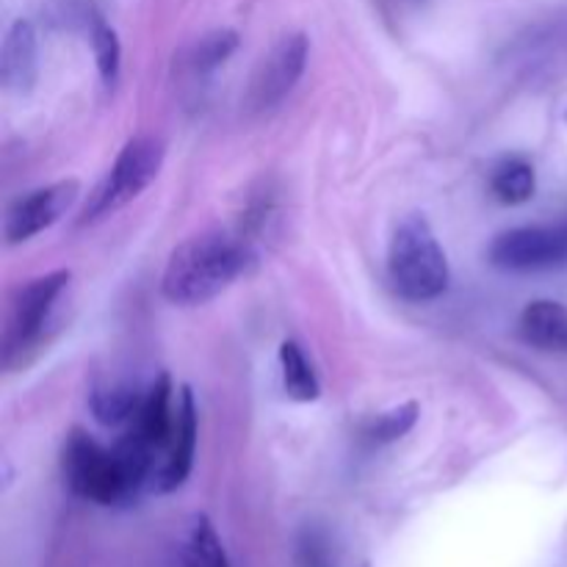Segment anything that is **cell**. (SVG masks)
Returning <instances> with one entry per match:
<instances>
[{
	"label": "cell",
	"instance_id": "obj_1",
	"mask_svg": "<svg viewBox=\"0 0 567 567\" xmlns=\"http://www.w3.org/2000/svg\"><path fill=\"white\" fill-rule=\"evenodd\" d=\"M252 264V249L230 230H205L172 249L161 291L172 305L194 308L219 297Z\"/></svg>",
	"mask_w": 567,
	"mask_h": 567
},
{
	"label": "cell",
	"instance_id": "obj_2",
	"mask_svg": "<svg viewBox=\"0 0 567 567\" xmlns=\"http://www.w3.org/2000/svg\"><path fill=\"white\" fill-rule=\"evenodd\" d=\"M388 277L393 291L408 302H432L443 297L452 280L449 258L435 230L421 214L404 216L388 247Z\"/></svg>",
	"mask_w": 567,
	"mask_h": 567
},
{
	"label": "cell",
	"instance_id": "obj_3",
	"mask_svg": "<svg viewBox=\"0 0 567 567\" xmlns=\"http://www.w3.org/2000/svg\"><path fill=\"white\" fill-rule=\"evenodd\" d=\"M61 474H64L66 487L78 498H86L100 507H116V504H127L136 498V491L127 482L114 446L109 449L97 443L81 426L70 430V435L64 437Z\"/></svg>",
	"mask_w": 567,
	"mask_h": 567
},
{
	"label": "cell",
	"instance_id": "obj_4",
	"mask_svg": "<svg viewBox=\"0 0 567 567\" xmlns=\"http://www.w3.org/2000/svg\"><path fill=\"white\" fill-rule=\"evenodd\" d=\"M164 158L166 147L161 138H131V142L120 150L109 175H105L103 181H100V186L92 192L86 208H83L81 221H97L103 219V216H111L114 210L125 208L127 203H133V199L161 175Z\"/></svg>",
	"mask_w": 567,
	"mask_h": 567
},
{
	"label": "cell",
	"instance_id": "obj_5",
	"mask_svg": "<svg viewBox=\"0 0 567 567\" xmlns=\"http://www.w3.org/2000/svg\"><path fill=\"white\" fill-rule=\"evenodd\" d=\"M70 271L59 269L17 288L9 302L3 330V360L9 369L44 338L55 302L64 293V288L70 286Z\"/></svg>",
	"mask_w": 567,
	"mask_h": 567
},
{
	"label": "cell",
	"instance_id": "obj_6",
	"mask_svg": "<svg viewBox=\"0 0 567 567\" xmlns=\"http://www.w3.org/2000/svg\"><path fill=\"white\" fill-rule=\"evenodd\" d=\"M502 271L529 275L567 266V225H532L502 233L487 252Z\"/></svg>",
	"mask_w": 567,
	"mask_h": 567
},
{
	"label": "cell",
	"instance_id": "obj_7",
	"mask_svg": "<svg viewBox=\"0 0 567 567\" xmlns=\"http://www.w3.org/2000/svg\"><path fill=\"white\" fill-rule=\"evenodd\" d=\"M310 42L305 33H291L282 37L280 42L271 48V53L260 61L258 72L252 78V89H249V103L258 111L275 109L282 100L291 94L302 78L305 66H308Z\"/></svg>",
	"mask_w": 567,
	"mask_h": 567
},
{
	"label": "cell",
	"instance_id": "obj_8",
	"mask_svg": "<svg viewBox=\"0 0 567 567\" xmlns=\"http://www.w3.org/2000/svg\"><path fill=\"white\" fill-rule=\"evenodd\" d=\"M194 452H197V404H194L192 388L183 385L181 396H177L175 432H172L169 446L155 463L147 491L166 496V493H175L177 487L186 485L194 468Z\"/></svg>",
	"mask_w": 567,
	"mask_h": 567
},
{
	"label": "cell",
	"instance_id": "obj_9",
	"mask_svg": "<svg viewBox=\"0 0 567 567\" xmlns=\"http://www.w3.org/2000/svg\"><path fill=\"white\" fill-rule=\"evenodd\" d=\"M81 197V183L59 181L53 186H44L31 192L28 197L17 199L6 216V241L22 244L31 241L42 230L53 227L66 210Z\"/></svg>",
	"mask_w": 567,
	"mask_h": 567
},
{
	"label": "cell",
	"instance_id": "obj_10",
	"mask_svg": "<svg viewBox=\"0 0 567 567\" xmlns=\"http://www.w3.org/2000/svg\"><path fill=\"white\" fill-rule=\"evenodd\" d=\"M39 75L37 28L28 20H14L0 48V83L11 94H28Z\"/></svg>",
	"mask_w": 567,
	"mask_h": 567
},
{
	"label": "cell",
	"instance_id": "obj_11",
	"mask_svg": "<svg viewBox=\"0 0 567 567\" xmlns=\"http://www.w3.org/2000/svg\"><path fill=\"white\" fill-rule=\"evenodd\" d=\"M518 332L540 352H567V308L557 299H535L520 313Z\"/></svg>",
	"mask_w": 567,
	"mask_h": 567
},
{
	"label": "cell",
	"instance_id": "obj_12",
	"mask_svg": "<svg viewBox=\"0 0 567 567\" xmlns=\"http://www.w3.org/2000/svg\"><path fill=\"white\" fill-rule=\"evenodd\" d=\"M142 399L133 382H109V385H94V391L89 393V410L100 424L120 426L133 421L142 408Z\"/></svg>",
	"mask_w": 567,
	"mask_h": 567
},
{
	"label": "cell",
	"instance_id": "obj_13",
	"mask_svg": "<svg viewBox=\"0 0 567 567\" xmlns=\"http://www.w3.org/2000/svg\"><path fill=\"white\" fill-rule=\"evenodd\" d=\"M280 369H282V388H286V396L291 402L308 404L316 402L321 393L319 377H316L313 365L308 363L305 352L299 349V343L282 341L280 343Z\"/></svg>",
	"mask_w": 567,
	"mask_h": 567
},
{
	"label": "cell",
	"instance_id": "obj_14",
	"mask_svg": "<svg viewBox=\"0 0 567 567\" xmlns=\"http://www.w3.org/2000/svg\"><path fill=\"white\" fill-rule=\"evenodd\" d=\"M181 567H230L225 546L205 515H194L181 548Z\"/></svg>",
	"mask_w": 567,
	"mask_h": 567
},
{
	"label": "cell",
	"instance_id": "obj_15",
	"mask_svg": "<svg viewBox=\"0 0 567 567\" xmlns=\"http://www.w3.org/2000/svg\"><path fill=\"white\" fill-rule=\"evenodd\" d=\"M535 166L524 158H507L493 169L491 192L504 205H524L535 197Z\"/></svg>",
	"mask_w": 567,
	"mask_h": 567
},
{
	"label": "cell",
	"instance_id": "obj_16",
	"mask_svg": "<svg viewBox=\"0 0 567 567\" xmlns=\"http://www.w3.org/2000/svg\"><path fill=\"white\" fill-rule=\"evenodd\" d=\"M419 413L421 410L415 402L399 404V408L377 415V419L371 421L369 430H365V437H369V443H374V446H385V443L402 441V437L415 426Z\"/></svg>",
	"mask_w": 567,
	"mask_h": 567
},
{
	"label": "cell",
	"instance_id": "obj_17",
	"mask_svg": "<svg viewBox=\"0 0 567 567\" xmlns=\"http://www.w3.org/2000/svg\"><path fill=\"white\" fill-rule=\"evenodd\" d=\"M238 50V33L230 28H219L199 39L192 48V66L197 72H214L216 66L225 64Z\"/></svg>",
	"mask_w": 567,
	"mask_h": 567
},
{
	"label": "cell",
	"instance_id": "obj_18",
	"mask_svg": "<svg viewBox=\"0 0 567 567\" xmlns=\"http://www.w3.org/2000/svg\"><path fill=\"white\" fill-rule=\"evenodd\" d=\"M92 50L97 61V72L105 86H114L120 81L122 70V44L114 28L109 22H94L92 28Z\"/></svg>",
	"mask_w": 567,
	"mask_h": 567
},
{
	"label": "cell",
	"instance_id": "obj_19",
	"mask_svg": "<svg viewBox=\"0 0 567 567\" xmlns=\"http://www.w3.org/2000/svg\"><path fill=\"white\" fill-rule=\"evenodd\" d=\"M299 557H302V567H330V563H327V551L313 540V537H310V543H305Z\"/></svg>",
	"mask_w": 567,
	"mask_h": 567
}]
</instances>
